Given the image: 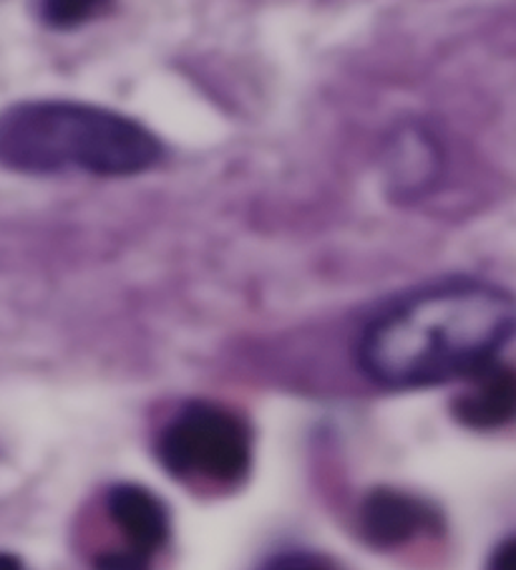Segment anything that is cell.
I'll return each instance as SVG.
<instances>
[{
    "mask_svg": "<svg viewBox=\"0 0 516 570\" xmlns=\"http://www.w3.org/2000/svg\"><path fill=\"white\" fill-rule=\"evenodd\" d=\"M109 515L117 522L129 550L151 558L169 538V512L155 492L139 484H119L109 492Z\"/></svg>",
    "mask_w": 516,
    "mask_h": 570,
    "instance_id": "8992f818",
    "label": "cell"
},
{
    "mask_svg": "<svg viewBox=\"0 0 516 570\" xmlns=\"http://www.w3.org/2000/svg\"><path fill=\"white\" fill-rule=\"evenodd\" d=\"M434 510L396 490H378L360 508V530L368 543L396 548L434 525Z\"/></svg>",
    "mask_w": 516,
    "mask_h": 570,
    "instance_id": "5b68a950",
    "label": "cell"
},
{
    "mask_svg": "<svg viewBox=\"0 0 516 570\" xmlns=\"http://www.w3.org/2000/svg\"><path fill=\"white\" fill-rule=\"evenodd\" d=\"M159 460L181 480L235 484L250 470V432L222 406L189 404L161 432Z\"/></svg>",
    "mask_w": 516,
    "mask_h": 570,
    "instance_id": "3957f363",
    "label": "cell"
},
{
    "mask_svg": "<svg viewBox=\"0 0 516 570\" xmlns=\"http://www.w3.org/2000/svg\"><path fill=\"white\" fill-rule=\"evenodd\" d=\"M298 570H320V568H298Z\"/></svg>",
    "mask_w": 516,
    "mask_h": 570,
    "instance_id": "7c38bea8",
    "label": "cell"
},
{
    "mask_svg": "<svg viewBox=\"0 0 516 570\" xmlns=\"http://www.w3.org/2000/svg\"><path fill=\"white\" fill-rule=\"evenodd\" d=\"M464 382V392L454 399L458 422L486 432L516 420V368L492 361Z\"/></svg>",
    "mask_w": 516,
    "mask_h": 570,
    "instance_id": "277c9868",
    "label": "cell"
},
{
    "mask_svg": "<svg viewBox=\"0 0 516 570\" xmlns=\"http://www.w3.org/2000/svg\"><path fill=\"white\" fill-rule=\"evenodd\" d=\"M159 159V139L111 109L43 99L0 114V165L16 173L131 177Z\"/></svg>",
    "mask_w": 516,
    "mask_h": 570,
    "instance_id": "7a4b0ae2",
    "label": "cell"
},
{
    "mask_svg": "<svg viewBox=\"0 0 516 570\" xmlns=\"http://www.w3.org/2000/svg\"><path fill=\"white\" fill-rule=\"evenodd\" d=\"M492 570H516V538L506 540L504 546L496 548L492 558Z\"/></svg>",
    "mask_w": 516,
    "mask_h": 570,
    "instance_id": "30bf717a",
    "label": "cell"
},
{
    "mask_svg": "<svg viewBox=\"0 0 516 570\" xmlns=\"http://www.w3.org/2000/svg\"><path fill=\"white\" fill-rule=\"evenodd\" d=\"M388 167L400 193H418L438 173L436 141L418 129L400 131L396 145H390Z\"/></svg>",
    "mask_w": 516,
    "mask_h": 570,
    "instance_id": "52a82bcc",
    "label": "cell"
},
{
    "mask_svg": "<svg viewBox=\"0 0 516 570\" xmlns=\"http://www.w3.org/2000/svg\"><path fill=\"white\" fill-rule=\"evenodd\" d=\"M516 334V301L479 281L426 288L380 313L360 338L363 372L386 386L468 379Z\"/></svg>",
    "mask_w": 516,
    "mask_h": 570,
    "instance_id": "6da1fadb",
    "label": "cell"
},
{
    "mask_svg": "<svg viewBox=\"0 0 516 570\" xmlns=\"http://www.w3.org/2000/svg\"><path fill=\"white\" fill-rule=\"evenodd\" d=\"M41 18L51 28H76L97 18L111 0H41Z\"/></svg>",
    "mask_w": 516,
    "mask_h": 570,
    "instance_id": "ba28073f",
    "label": "cell"
},
{
    "mask_svg": "<svg viewBox=\"0 0 516 570\" xmlns=\"http://www.w3.org/2000/svg\"><path fill=\"white\" fill-rule=\"evenodd\" d=\"M99 570H149V558L133 553V550H113L99 558Z\"/></svg>",
    "mask_w": 516,
    "mask_h": 570,
    "instance_id": "9c48e42d",
    "label": "cell"
},
{
    "mask_svg": "<svg viewBox=\"0 0 516 570\" xmlns=\"http://www.w3.org/2000/svg\"><path fill=\"white\" fill-rule=\"evenodd\" d=\"M0 570H23V566H21V560H18V558L8 556V553H0Z\"/></svg>",
    "mask_w": 516,
    "mask_h": 570,
    "instance_id": "8fae6325",
    "label": "cell"
}]
</instances>
